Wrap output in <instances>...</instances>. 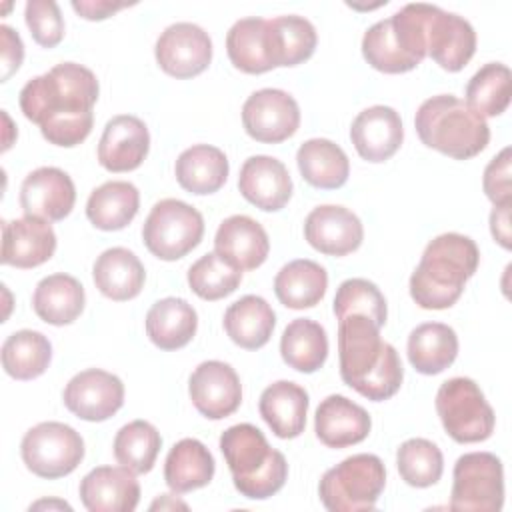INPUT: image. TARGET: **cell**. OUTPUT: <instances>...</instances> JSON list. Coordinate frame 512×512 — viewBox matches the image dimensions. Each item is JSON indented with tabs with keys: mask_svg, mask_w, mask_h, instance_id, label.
<instances>
[{
	"mask_svg": "<svg viewBox=\"0 0 512 512\" xmlns=\"http://www.w3.org/2000/svg\"><path fill=\"white\" fill-rule=\"evenodd\" d=\"M510 204H496L490 212V232L492 238L506 250L512 246V236H510Z\"/></svg>",
	"mask_w": 512,
	"mask_h": 512,
	"instance_id": "obj_50",
	"label": "cell"
},
{
	"mask_svg": "<svg viewBox=\"0 0 512 512\" xmlns=\"http://www.w3.org/2000/svg\"><path fill=\"white\" fill-rule=\"evenodd\" d=\"M480 252L470 236L444 232L430 240L410 276V296L424 310L456 304L464 284L474 276Z\"/></svg>",
	"mask_w": 512,
	"mask_h": 512,
	"instance_id": "obj_3",
	"label": "cell"
},
{
	"mask_svg": "<svg viewBox=\"0 0 512 512\" xmlns=\"http://www.w3.org/2000/svg\"><path fill=\"white\" fill-rule=\"evenodd\" d=\"M276 326L272 306L254 294H246L232 302L224 312V330L234 344L246 350L262 348Z\"/></svg>",
	"mask_w": 512,
	"mask_h": 512,
	"instance_id": "obj_30",
	"label": "cell"
},
{
	"mask_svg": "<svg viewBox=\"0 0 512 512\" xmlns=\"http://www.w3.org/2000/svg\"><path fill=\"white\" fill-rule=\"evenodd\" d=\"M268 52L274 68L298 66L306 62L316 50V28L304 16L288 14L276 16L266 22Z\"/></svg>",
	"mask_w": 512,
	"mask_h": 512,
	"instance_id": "obj_29",
	"label": "cell"
},
{
	"mask_svg": "<svg viewBox=\"0 0 512 512\" xmlns=\"http://www.w3.org/2000/svg\"><path fill=\"white\" fill-rule=\"evenodd\" d=\"M512 74L502 62H488L468 80L466 104L482 118L500 116L510 104Z\"/></svg>",
	"mask_w": 512,
	"mask_h": 512,
	"instance_id": "obj_40",
	"label": "cell"
},
{
	"mask_svg": "<svg viewBox=\"0 0 512 512\" xmlns=\"http://www.w3.org/2000/svg\"><path fill=\"white\" fill-rule=\"evenodd\" d=\"M56 234L48 220L24 216L2 222V264L16 268H36L52 258Z\"/></svg>",
	"mask_w": 512,
	"mask_h": 512,
	"instance_id": "obj_21",
	"label": "cell"
},
{
	"mask_svg": "<svg viewBox=\"0 0 512 512\" xmlns=\"http://www.w3.org/2000/svg\"><path fill=\"white\" fill-rule=\"evenodd\" d=\"M396 466L402 480L414 488L436 484L444 472V456L440 448L426 438H410L396 452Z\"/></svg>",
	"mask_w": 512,
	"mask_h": 512,
	"instance_id": "obj_43",
	"label": "cell"
},
{
	"mask_svg": "<svg viewBox=\"0 0 512 512\" xmlns=\"http://www.w3.org/2000/svg\"><path fill=\"white\" fill-rule=\"evenodd\" d=\"M436 412L446 434L460 444L482 442L494 432V410L472 378L456 376L442 382L436 392Z\"/></svg>",
	"mask_w": 512,
	"mask_h": 512,
	"instance_id": "obj_7",
	"label": "cell"
},
{
	"mask_svg": "<svg viewBox=\"0 0 512 512\" xmlns=\"http://www.w3.org/2000/svg\"><path fill=\"white\" fill-rule=\"evenodd\" d=\"M334 314L338 320L350 314H362L382 328L388 318L386 298L374 282L366 278H348L336 290Z\"/></svg>",
	"mask_w": 512,
	"mask_h": 512,
	"instance_id": "obj_45",
	"label": "cell"
},
{
	"mask_svg": "<svg viewBox=\"0 0 512 512\" xmlns=\"http://www.w3.org/2000/svg\"><path fill=\"white\" fill-rule=\"evenodd\" d=\"M96 74L76 62H62L24 84L20 108L40 126L42 136L62 148L84 142L92 130V106L98 100Z\"/></svg>",
	"mask_w": 512,
	"mask_h": 512,
	"instance_id": "obj_1",
	"label": "cell"
},
{
	"mask_svg": "<svg viewBox=\"0 0 512 512\" xmlns=\"http://www.w3.org/2000/svg\"><path fill=\"white\" fill-rule=\"evenodd\" d=\"M408 360L420 374L434 376L444 372L458 356V336L442 322H424L408 336Z\"/></svg>",
	"mask_w": 512,
	"mask_h": 512,
	"instance_id": "obj_31",
	"label": "cell"
},
{
	"mask_svg": "<svg viewBox=\"0 0 512 512\" xmlns=\"http://www.w3.org/2000/svg\"><path fill=\"white\" fill-rule=\"evenodd\" d=\"M296 164L302 178L322 190H336L346 184L350 162L346 152L328 138H310L300 144Z\"/></svg>",
	"mask_w": 512,
	"mask_h": 512,
	"instance_id": "obj_32",
	"label": "cell"
},
{
	"mask_svg": "<svg viewBox=\"0 0 512 512\" xmlns=\"http://www.w3.org/2000/svg\"><path fill=\"white\" fill-rule=\"evenodd\" d=\"M204 236L202 214L178 200L164 198L156 202L142 226L146 248L160 260H178L194 250Z\"/></svg>",
	"mask_w": 512,
	"mask_h": 512,
	"instance_id": "obj_8",
	"label": "cell"
},
{
	"mask_svg": "<svg viewBox=\"0 0 512 512\" xmlns=\"http://www.w3.org/2000/svg\"><path fill=\"white\" fill-rule=\"evenodd\" d=\"M52 360L50 340L36 330H18L2 344V368L16 380H32L46 372Z\"/></svg>",
	"mask_w": 512,
	"mask_h": 512,
	"instance_id": "obj_39",
	"label": "cell"
},
{
	"mask_svg": "<svg viewBox=\"0 0 512 512\" xmlns=\"http://www.w3.org/2000/svg\"><path fill=\"white\" fill-rule=\"evenodd\" d=\"M214 252L240 272L254 270L268 258L270 240L260 222L244 214H234L218 226Z\"/></svg>",
	"mask_w": 512,
	"mask_h": 512,
	"instance_id": "obj_24",
	"label": "cell"
},
{
	"mask_svg": "<svg viewBox=\"0 0 512 512\" xmlns=\"http://www.w3.org/2000/svg\"><path fill=\"white\" fill-rule=\"evenodd\" d=\"M266 18L250 16L236 20L226 34V52L234 68L246 74H264L272 70L268 52Z\"/></svg>",
	"mask_w": 512,
	"mask_h": 512,
	"instance_id": "obj_38",
	"label": "cell"
},
{
	"mask_svg": "<svg viewBox=\"0 0 512 512\" xmlns=\"http://www.w3.org/2000/svg\"><path fill=\"white\" fill-rule=\"evenodd\" d=\"M156 62L174 78L202 74L212 60V40L204 28L192 22H176L164 28L156 40Z\"/></svg>",
	"mask_w": 512,
	"mask_h": 512,
	"instance_id": "obj_13",
	"label": "cell"
},
{
	"mask_svg": "<svg viewBox=\"0 0 512 512\" xmlns=\"http://www.w3.org/2000/svg\"><path fill=\"white\" fill-rule=\"evenodd\" d=\"M362 56L372 68L386 74H402L414 70L420 64L398 42L390 18L378 20L364 32Z\"/></svg>",
	"mask_w": 512,
	"mask_h": 512,
	"instance_id": "obj_42",
	"label": "cell"
},
{
	"mask_svg": "<svg viewBox=\"0 0 512 512\" xmlns=\"http://www.w3.org/2000/svg\"><path fill=\"white\" fill-rule=\"evenodd\" d=\"M414 126L422 144L456 160L480 154L490 142L486 118L454 94L424 100L416 110Z\"/></svg>",
	"mask_w": 512,
	"mask_h": 512,
	"instance_id": "obj_5",
	"label": "cell"
},
{
	"mask_svg": "<svg viewBox=\"0 0 512 512\" xmlns=\"http://www.w3.org/2000/svg\"><path fill=\"white\" fill-rule=\"evenodd\" d=\"M380 328L362 314L338 320L340 378L372 402L392 398L404 380L396 348L380 338Z\"/></svg>",
	"mask_w": 512,
	"mask_h": 512,
	"instance_id": "obj_2",
	"label": "cell"
},
{
	"mask_svg": "<svg viewBox=\"0 0 512 512\" xmlns=\"http://www.w3.org/2000/svg\"><path fill=\"white\" fill-rule=\"evenodd\" d=\"M482 188L484 194L488 196V200L496 206V204H508L512 202V186H510V148H502L500 154H496L486 170H484V178H482Z\"/></svg>",
	"mask_w": 512,
	"mask_h": 512,
	"instance_id": "obj_47",
	"label": "cell"
},
{
	"mask_svg": "<svg viewBox=\"0 0 512 512\" xmlns=\"http://www.w3.org/2000/svg\"><path fill=\"white\" fill-rule=\"evenodd\" d=\"M84 304V286L64 272L42 278L32 294V308L36 316L52 326L72 324L82 314Z\"/></svg>",
	"mask_w": 512,
	"mask_h": 512,
	"instance_id": "obj_27",
	"label": "cell"
},
{
	"mask_svg": "<svg viewBox=\"0 0 512 512\" xmlns=\"http://www.w3.org/2000/svg\"><path fill=\"white\" fill-rule=\"evenodd\" d=\"M126 2H108V0H74L72 8L74 12H78L82 18L86 20H104L108 16H112L114 12L126 8Z\"/></svg>",
	"mask_w": 512,
	"mask_h": 512,
	"instance_id": "obj_49",
	"label": "cell"
},
{
	"mask_svg": "<svg viewBox=\"0 0 512 512\" xmlns=\"http://www.w3.org/2000/svg\"><path fill=\"white\" fill-rule=\"evenodd\" d=\"M62 398L74 416L88 422H102L122 408L124 384L116 374L88 368L70 378Z\"/></svg>",
	"mask_w": 512,
	"mask_h": 512,
	"instance_id": "obj_14",
	"label": "cell"
},
{
	"mask_svg": "<svg viewBox=\"0 0 512 512\" xmlns=\"http://www.w3.org/2000/svg\"><path fill=\"white\" fill-rule=\"evenodd\" d=\"M226 154L210 144H194L186 148L174 166L178 184L190 194H212L220 190L228 178Z\"/></svg>",
	"mask_w": 512,
	"mask_h": 512,
	"instance_id": "obj_34",
	"label": "cell"
},
{
	"mask_svg": "<svg viewBox=\"0 0 512 512\" xmlns=\"http://www.w3.org/2000/svg\"><path fill=\"white\" fill-rule=\"evenodd\" d=\"M160 446V432L150 422L132 420L116 432L114 456L118 464L130 468L134 474H146L154 468Z\"/></svg>",
	"mask_w": 512,
	"mask_h": 512,
	"instance_id": "obj_41",
	"label": "cell"
},
{
	"mask_svg": "<svg viewBox=\"0 0 512 512\" xmlns=\"http://www.w3.org/2000/svg\"><path fill=\"white\" fill-rule=\"evenodd\" d=\"M356 152L368 162H384L396 154L404 140L400 114L384 104L362 110L350 126Z\"/></svg>",
	"mask_w": 512,
	"mask_h": 512,
	"instance_id": "obj_22",
	"label": "cell"
},
{
	"mask_svg": "<svg viewBox=\"0 0 512 512\" xmlns=\"http://www.w3.org/2000/svg\"><path fill=\"white\" fill-rule=\"evenodd\" d=\"M308 404V392L300 384L278 380L264 388L260 394L258 410L278 438L290 440L304 432Z\"/></svg>",
	"mask_w": 512,
	"mask_h": 512,
	"instance_id": "obj_25",
	"label": "cell"
},
{
	"mask_svg": "<svg viewBox=\"0 0 512 512\" xmlns=\"http://www.w3.org/2000/svg\"><path fill=\"white\" fill-rule=\"evenodd\" d=\"M450 508L458 512H498L504 504V468L492 452L462 454L452 472Z\"/></svg>",
	"mask_w": 512,
	"mask_h": 512,
	"instance_id": "obj_9",
	"label": "cell"
},
{
	"mask_svg": "<svg viewBox=\"0 0 512 512\" xmlns=\"http://www.w3.org/2000/svg\"><path fill=\"white\" fill-rule=\"evenodd\" d=\"M150 150L146 124L132 114L110 118L98 142V162L108 172L136 170Z\"/></svg>",
	"mask_w": 512,
	"mask_h": 512,
	"instance_id": "obj_18",
	"label": "cell"
},
{
	"mask_svg": "<svg viewBox=\"0 0 512 512\" xmlns=\"http://www.w3.org/2000/svg\"><path fill=\"white\" fill-rule=\"evenodd\" d=\"M214 470L210 450L196 438H182L166 456L164 480L174 494H184L210 484Z\"/></svg>",
	"mask_w": 512,
	"mask_h": 512,
	"instance_id": "obj_33",
	"label": "cell"
},
{
	"mask_svg": "<svg viewBox=\"0 0 512 512\" xmlns=\"http://www.w3.org/2000/svg\"><path fill=\"white\" fill-rule=\"evenodd\" d=\"M24 20L36 44L54 48L64 38V18L54 0H28Z\"/></svg>",
	"mask_w": 512,
	"mask_h": 512,
	"instance_id": "obj_46",
	"label": "cell"
},
{
	"mask_svg": "<svg viewBox=\"0 0 512 512\" xmlns=\"http://www.w3.org/2000/svg\"><path fill=\"white\" fill-rule=\"evenodd\" d=\"M196 328L198 314L184 298H162L146 314V334L160 350L184 348L194 338Z\"/></svg>",
	"mask_w": 512,
	"mask_h": 512,
	"instance_id": "obj_28",
	"label": "cell"
},
{
	"mask_svg": "<svg viewBox=\"0 0 512 512\" xmlns=\"http://www.w3.org/2000/svg\"><path fill=\"white\" fill-rule=\"evenodd\" d=\"M80 500L90 512H132L140 484L126 466H98L80 480Z\"/></svg>",
	"mask_w": 512,
	"mask_h": 512,
	"instance_id": "obj_20",
	"label": "cell"
},
{
	"mask_svg": "<svg viewBox=\"0 0 512 512\" xmlns=\"http://www.w3.org/2000/svg\"><path fill=\"white\" fill-rule=\"evenodd\" d=\"M242 124L250 138L264 144L288 140L300 126L298 102L280 88L252 92L242 106Z\"/></svg>",
	"mask_w": 512,
	"mask_h": 512,
	"instance_id": "obj_11",
	"label": "cell"
},
{
	"mask_svg": "<svg viewBox=\"0 0 512 512\" xmlns=\"http://www.w3.org/2000/svg\"><path fill=\"white\" fill-rule=\"evenodd\" d=\"M370 414L342 394L326 396L314 414V432L328 448H346L368 438Z\"/></svg>",
	"mask_w": 512,
	"mask_h": 512,
	"instance_id": "obj_23",
	"label": "cell"
},
{
	"mask_svg": "<svg viewBox=\"0 0 512 512\" xmlns=\"http://www.w3.org/2000/svg\"><path fill=\"white\" fill-rule=\"evenodd\" d=\"M282 360L304 374L320 370L328 358V336L326 330L310 320L296 318L292 320L280 338Z\"/></svg>",
	"mask_w": 512,
	"mask_h": 512,
	"instance_id": "obj_37",
	"label": "cell"
},
{
	"mask_svg": "<svg viewBox=\"0 0 512 512\" xmlns=\"http://www.w3.org/2000/svg\"><path fill=\"white\" fill-rule=\"evenodd\" d=\"M304 238L322 254L346 256L360 248L364 228L352 210L336 204H322L306 216Z\"/></svg>",
	"mask_w": 512,
	"mask_h": 512,
	"instance_id": "obj_17",
	"label": "cell"
},
{
	"mask_svg": "<svg viewBox=\"0 0 512 512\" xmlns=\"http://www.w3.org/2000/svg\"><path fill=\"white\" fill-rule=\"evenodd\" d=\"M194 408L208 420L234 414L242 402V384L236 370L220 360H206L194 368L188 380Z\"/></svg>",
	"mask_w": 512,
	"mask_h": 512,
	"instance_id": "obj_15",
	"label": "cell"
},
{
	"mask_svg": "<svg viewBox=\"0 0 512 512\" xmlns=\"http://www.w3.org/2000/svg\"><path fill=\"white\" fill-rule=\"evenodd\" d=\"M426 54L444 70H462L476 52V32L472 24L440 6L428 4L426 22Z\"/></svg>",
	"mask_w": 512,
	"mask_h": 512,
	"instance_id": "obj_12",
	"label": "cell"
},
{
	"mask_svg": "<svg viewBox=\"0 0 512 512\" xmlns=\"http://www.w3.org/2000/svg\"><path fill=\"white\" fill-rule=\"evenodd\" d=\"M328 288L326 270L308 258H298L280 268L274 278V292L280 304L290 310L316 306Z\"/></svg>",
	"mask_w": 512,
	"mask_h": 512,
	"instance_id": "obj_35",
	"label": "cell"
},
{
	"mask_svg": "<svg viewBox=\"0 0 512 512\" xmlns=\"http://www.w3.org/2000/svg\"><path fill=\"white\" fill-rule=\"evenodd\" d=\"M220 450L236 490L250 500L274 496L288 478V462L254 424H234L220 436Z\"/></svg>",
	"mask_w": 512,
	"mask_h": 512,
	"instance_id": "obj_4",
	"label": "cell"
},
{
	"mask_svg": "<svg viewBox=\"0 0 512 512\" xmlns=\"http://www.w3.org/2000/svg\"><path fill=\"white\" fill-rule=\"evenodd\" d=\"M20 454L32 474L54 480L78 468L84 458V440L64 422H40L24 434Z\"/></svg>",
	"mask_w": 512,
	"mask_h": 512,
	"instance_id": "obj_10",
	"label": "cell"
},
{
	"mask_svg": "<svg viewBox=\"0 0 512 512\" xmlns=\"http://www.w3.org/2000/svg\"><path fill=\"white\" fill-rule=\"evenodd\" d=\"M238 190L256 208L278 212L292 196V178L284 162L258 154L244 160L238 174Z\"/></svg>",
	"mask_w": 512,
	"mask_h": 512,
	"instance_id": "obj_19",
	"label": "cell"
},
{
	"mask_svg": "<svg viewBox=\"0 0 512 512\" xmlns=\"http://www.w3.org/2000/svg\"><path fill=\"white\" fill-rule=\"evenodd\" d=\"M74 202V182L64 170L56 166H42L32 170L20 186V206L26 216L56 222L72 212Z\"/></svg>",
	"mask_w": 512,
	"mask_h": 512,
	"instance_id": "obj_16",
	"label": "cell"
},
{
	"mask_svg": "<svg viewBox=\"0 0 512 512\" xmlns=\"http://www.w3.org/2000/svg\"><path fill=\"white\" fill-rule=\"evenodd\" d=\"M96 288L110 300L124 302L132 300L140 294L146 270L140 258L122 246H114L104 250L92 268Z\"/></svg>",
	"mask_w": 512,
	"mask_h": 512,
	"instance_id": "obj_26",
	"label": "cell"
},
{
	"mask_svg": "<svg viewBox=\"0 0 512 512\" xmlns=\"http://www.w3.org/2000/svg\"><path fill=\"white\" fill-rule=\"evenodd\" d=\"M140 206V192L132 182L110 180L94 188L86 202V216L98 230H122Z\"/></svg>",
	"mask_w": 512,
	"mask_h": 512,
	"instance_id": "obj_36",
	"label": "cell"
},
{
	"mask_svg": "<svg viewBox=\"0 0 512 512\" xmlns=\"http://www.w3.org/2000/svg\"><path fill=\"white\" fill-rule=\"evenodd\" d=\"M386 486V468L376 454H352L326 470L318 496L330 512L372 510Z\"/></svg>",
	"mask_w": 512,
	"mask_h": 512,
	"instance_id": "obj_6",
	"label": "cell"
},
{
	"mask_svg": "<svg viewBox=\"0 0 512 512\" xmlns=\"http://www.w3.org/2000/svg\"><path fill=\"white\" fill-rule=\"evenodd\" d=\"M240 282L242 272L216 252L204 254L188 268V286L202 300H220L232 294Z\"/></svg>",
	"mask_w": 512,
	"mask_h": 512,
	"instance_id": "obj_44",
	"label": "cell"
},
{
	"mask_svg": "<svg viewBox=\"0 0 512 512\" xmlns=\"http://www.w3.org/2000/svg\"><path fill=\"white\" fill-rule=\"evenodd\" d=\"M38 508H62V510H72L70 504L62 502V500H38L36 504L30 506V510H38Z\"/></svg>",
	"mask_w": 512,
	"mask_h": 512,
	"instance_id": "obj_51",
	"label": "cell"
},
{
	"mask_svg": "<svg viewBox=\"0 0 512 512\" xmlns=\"http://www.w3.org/2000/svg\"><path fill=\"white\" fill-rule=\"evenodd\" d=\"M0 54H2V82H6L22 64L24 58V44L18 32L10 26H0Z\"/></svg>",
	"mask_w": 512,
	"mask_h": 512,
	"instance_id": "obj_48",
	"label": "cell"
}]
</instances>
